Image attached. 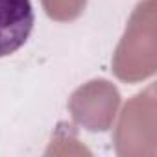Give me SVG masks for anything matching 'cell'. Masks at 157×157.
Segmentation results:
<instances>
[{
    "label": "cell",
    "instance_id": "277c9868",
    "mask_svg": "<svg viewBox=\"0 0 157 157\" xmlns=\"http://www.w3.org/2000/svg\"><path fill=\"white\" fill-rule=\"evenodd\" d=\"M41 4L52 21L70 22L83 13L87 0H41Z\"/></svg>",
    "mask_w": 157,
    "mask_h": 157
},
{
    "label": "cell",
    "instance_id": "3957f363",
    "mask_svg": "<svg viewBox=\"0 0 157 157\" xmlns=\"http://www.w3.org/2000/svg\"><path fill=\"white\" fill-rule=\"evenodd\" d=\"M35 15L30 0H0V57L11 56L28 41Z\"/></svg>",
    "mask_w": 157,
    "mask_h": 157
},
{
    "label": "cell",
    "instance_id": "6da1fadb",
    "mask_svg": "<svg viewBox=\"0 0 157 157\" xmlns=\"http://www.w3.org/2000/svg\"><path fill=\"white\" fill-rule=\"evenodd\" d=\"M153 0L137 6L124 37L113 56V72L122 82L135 83L155 72V41H153Z\"/></svg>",
    "mask_w": 157,
    "mask_h": 157
},
{
    "label": "cell",
    "instance_id": "7a4b0ae2",
    "mask_svg": "<svg viewBox=\"0 0 157 157\" xmlns=\"http://www.w3.org/2000/svg\"><path fill=\"white\" fill-rule=\"evenodd\" d=\"M120 94L107 80H93L82 85L68 100V109L76 124L89 131H105L111 128Z\"/></svg>",
    "mask_w": 157,
    "mask_h": 157
}]
</instances>
